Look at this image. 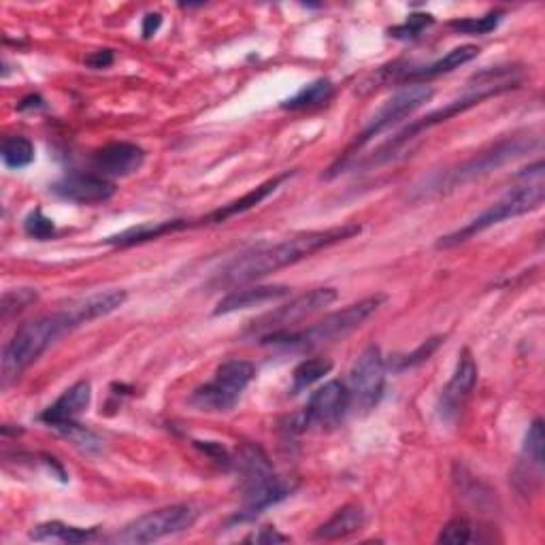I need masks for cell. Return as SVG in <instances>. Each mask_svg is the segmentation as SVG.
Here are the masks:
<instances>
[{"label": "cell", "mask_w": 545, "mask_h": 545, "mask_svg": "<svg viewBox=\"0 0 545 545\" xmlns=\"http://www.w3.org/2000/svg\"><path fill=\"white\" fill-rule=\"evenodd\" d=\"M73 328L75 324L62 309L22 324L3 350V367H0L3 388L15 382L30 365H35L60 337L71 333Z\"/></svg>", "instance_id": "2"}, {"label": "cell", "mask_w": 545, "mask_h": 545, "mask_svg": "<svg viewBox=\"0 0 545 545\" xmlns=\"http://www.w3.org/2000/svg\"><path fill=\"white\" fill-rule=\"evenodd\" d=\"M330 371H333V362L326 360V358H309V360H303L299 367L294 369L292 373V394H299L307 388H311L316 382H320V379L324 375H328Z\"/></svg>", "instance_id": "26"}, {"label": "cell", "mask_w": 545, "mask_h": 545, "mask_svg": "<svg viewBox=\"0 0 545 545\" xmlns=\"http://www.w3.org/2000/svg\"><path fill=\"white\" fill-rule=\"evenodd\" d=\"M337 296L339 294L335 288H316L311 292H305L301 296H296L290 303L269 311L267 316L254 320L247 333L258 335V339H262L264 335L279 333V330H292V326L311 318L313 313L333 305L337 301Z\"/></svg>", "instance_id": "10"}, {"label": "cell", "mask_w": 545, "mask_h": 545, "mask_svg": "<svg viewBox=\"0 0 545 545\" xmlns=\"http://www.w3.org/2000/svg\"><path fill=\"white\" fill-rule=\"evenodd\" d=\"M194 226L192 220H169V222H152V224H141L135 228H128L120 235H113L109 239H105V243L109 245H120V247H128V245H137V243H145L158 239L162 235L169 233H177V230H184Z\"/></svg>", "instance_id": "22"}, {"label": "cell", "mask_w": 545, "mask_h": 545, "mask_svg": "<svg viewBox=\"0 0 545 545\" xmlns=\"http://www.w3.org/2000/svg\"><path fill=\"white\" fill-rule=\"evenodd\" d=\"M435 24V18L431 13H411L409 18L401 24L390 28V37L409 41V39H418L426 28H431Z\"/></svg>", "instance_id": "30"}, {"label": "cell", "mask_w": 545, "mask_h": 545, "mask_svg": "<svg viewBox=\"0 0 545 545\" xmlns=\"http://www.w3.org/2000/svg\"><path fill=\"white\" fill-rule=\"evenodd\" d=\"M256 369L247 360H226L216 375L205 386L196 388L190 396V405L211 414H226L235 409L243 390L252 384Z\"/></svg>", "instance_id": "7"}, {"label": "cell", "mask_w": 545, "mask_h": 545, "mask_svg": "<svg viewBox=\"0 0 545 545\" xmlns=\"http://www.w3.org/2000/svg\"><path fill=\"white\" fill-rule=\"evenodd\" d=\"M196 518H198V511L192 505L160 507L126 524L118 535L111 537V541L122 543V545L154 543L164 537L188 531V528L194 526Z\"/></svg>", "instance_id": "8"}, {"label": "cell", "mask_w": 545, "mask_h": 545, "mask_svg": "<svg viewBox=\"0 0 545 545\" xmlns=\"http://www.w3.org/2000/svg\"><path fill=\"white\" fill-rule=\"evenodd\" d=\"M520 177L526 179L522 186L505 194L501 201L490 205L486 211H482L480 216L473 218L469 224L454 230V233H450V235L441 237L437 247H441V250H448V247H456L460 243H465V241L473 239L475 235L484 233V230L501 224L503 220L518 218V216H524V213H531V211L539 209L543 205V196H545L543 162L541 160L535 162L533 167L526 169V173H522Z\"/></svg>", "instance_id": "4"}, {"label": "cell", "mask_w": 545, "mask_h": 545, "mask_svg": "<svg viewBox=\"0 0 545 545\" xmlns=\"http://www.w3.org/2000/svg\"><path fill=\"white\" fill-rule=\"evenodd\" d=\"M386 360L377 345L358 356L350 371V394L352 401L365 411H371L379 405L386 390Z\"/></svg>", "instance_id": "11"}, {"label": "cell", "mask_w": 545, "mask_h": 545, "mask_svg": "<svg viewBox=\"0 0 545 545\" xmlns=\"http://www.w3.org/2000/svg\"><path fill=\"white\" fill-rule=\"evenodd\" d=\"M477 56H480V47H477V45H462V47L452 49V52H448L445 56H441L433 64L420 66V69H414V71H407L403 75V79H411V81L418 79V84H424V81H428V79L448 75V73L460 69L462 64L475 60Z\"/></svg>", "instance_id": "21"}, {"label": "cell", "mask_w": 545, "mask_h": 545, "mask_svg": "<svg viewBox=\"0 0 545 545\" xmlns=\"http://www.w3.org/2000/svg\"><path fill=\"white\" fill-rule=\"evenodd\" d=\"M39 301V292L35 288H15L7 290L0 301V313H3V322H9L13 316H18L26 307Z\"/></svg>", "instance_id": "28"}, {"label": "cell", "mask_w": 545, "mask_h": 545, "mask_svg": "<svg viewBox=\"0 0 545 545\" xmlns=\"http://www.w3.org/2000/svg\"><path fill=\"white\" fill-rule=\"evenodd\" d=\"M96 528H79L64 522H45L30 531V539L35 541H62V543H86L96 537Z\"/></svg>", "instance_id": "23"}, {"label": "cell", "mask_w": 545, "mask_h": 545, "mask_svg": "<svg viewBox=\"0 0 545 545\" xmlns=\"http://www.w3.org/2000/svg\"><path fill=\"white\" fill-rule=\"evenodd\" d=\"M54 194L69 203L96 205L105 203L115 194L113 181L98 173H69L54 184Z\"/></svg>", "instance_id": "13"}, {"label": "cell", "mask_w": 545, "mask_h": 545, "mask_svg": "<svg viewBox=\"0 0 545 545\" xmlns=\"http://www.w3.org/2000/svg\"><path fill=\"white\" fill-rule=\"evenodd\" d=\"M439 345H441V337L428 339L426 343L420 345V348H418L416 352H411V354H407V356H396V358H392L388 367H390L392 371H405V369H409V367H416V365H420V362H424V360L431 358L433 352L439 348Z\"/></svg>", "instance_id": "33"}, {"label": "cell", "mask_w": 545, "mask_h": 545, "mask_svg": "<svg viewBox=\"0 0 545 545\" xmlns=\"http://www.w3.org/2000/svg\"><path fill=\"white\" fill-rule=\"evenodd\" d=\"M475 384H477V365H475L473 356L465 350L460 354V360H458L452 379L441 392V399H439L441 420L454 422L458 418L460 409L469 399V394L473 392Z\"/></svg>", "instance_id": "14"}, {"label": "cell", "mask_w": 545, "mask_h": 545, "mask_svg": "<svg viewBox=\"0 0 545 545\" xmlns=\"http://www.w3.org/2000/svg\"><path fill=\"white\" fill-rule=\"evenodd\" d=\"M292 175H294V173L286 171V173L277 175V177H273V179H269V181H264V184H260L258 188H254V190H250L247 194H243L241 198H237V201L228 203V205L220 207L218 211L209 213L207 218H203L201 224H222V222H226V220H230V218L241 216V213L250 211V209H254L256 205H260V203L264 201V198H269V196H271L279 186H282L286 179H290Z\"/></svg>", "instance_id": "19"}, {"label": "cell", "mask_w": 545, "mask_h": 545, "mask_svg": "<svg viewBox=\"0 0 545 545\" xmlns=\"http://www.w3.org/2000/svg\"><path fill=\"white\" fill-rule=\"evenodd\" d=\"M128 299L124 290H105V292H94L88 296H81V299L69 301L62 311L71 318V322L77 326L94 322L98 318H105L115 309H120Z\"/></svg>", "instance_id": "17"}, {"label": "cell", "mask_w": 545, "mask_h": 545, "mask_svg": "<svg viewBox=\"0 0 545 545\" xmlns=\"http://www.w3.org/2000/svg\"><path fill=\"white\" fill-rule=\"evenodd\" d=\"M352 405L350 388L339 379L326 382L309 396L307 407L301 416V426H335L339 424Z\"/></svg>", "instance_id": "12"}, {"label": "cell", "mask_w": 545, "mask_h": 545, "mask_svg": "<svg viewBox=\"0 0 545 545\" xmlns=\"http://www.w3.org/2000/svg\"><path fill=\"white\" fill-rule=\"evenodd\" d=\"M3 162L7 169L22 171L35 162V145L26 137H7L3 141V150H0Z\"/></svg>", "instance_id": "25"}, {"label": "cell", "mask_w": 545, "mask_h": 545, "mask_svg": "<svg viewBox=\"0 0 545 545\" xmlns=\"http://www.w3.org/2000/svg\"><path fill=\"white\" fill-rule=\"evenodd\" d=\"M543 448H545V435H543V422L537 418L531 426H528V433L524 439V458L535 465L539 471L543 467Z\"/></svg>", "instance_id": "31"}, {"label": "cell", "mask_w": 545, "mask_h": 545, "mask_svg": "<svg viewBox=\"0 0 545 545\" xmlns=\"http://www.w3.org/2000/svg\"><path fill=\"white\" fill-rule=\"evenodd\" d=\"M539 145V139L535 137H511L505 139L501 143H497L494 147H490L488 152L477 154L469 160H465L458 167L445 171L443 175L433 177L428 184L420 190L422 196H433V194H448L460 186L469 184V181L480 179L492 171H497L501 167H505L507 162L516 160L520 156H524L526 152L535 150Z\"/></svg>", "instance_id": "6"}, {"label": "cell", "mask_w": 545, "mask_h": 545, "mask_svg": "<svg viewBox=\"0 0 545 545\" xmlns=\"http://www.w3.org/2000/svg\"><path fill=\"white\" fill-rule=\"evenodd\" d=\"M360 230V224H343L326 230H311V233L296 235L275 245L258 247V250L245 252L230 262L222 271L220 279L224 284L254 282V279L292 267V264L309 258L311 254L324 250V247L348 241L360 235Z\"/></svg>", "instance_id": "1"}, {"label": "cell", "mask_w": 545, "mask_h": 545, "mask_svg": "<svg viewBox=\"0 0 545 545\" xmlns=\"http://www.w3.org/2000/svg\"><path fill=\"white\" fill-rule=\"evenodd\" d=\"M58 433L62 437L69 439L73 445H77L79 450H84V452H98V450H103V439L98 437L96 433L88 431L86 426H81L79 422H71V424H64L58 428Z\"/></svg>", "instance_id": "29"}, {"label": "cell", "mask_w": 545, "mask_h": 545, "mask_svg": "<svg viewBox=\"0 0 545 545\" xmlns=\"http://www.w3.org/2000/svg\"><path fill=\"white\" fill-rule=\"evenodd\" d=\"M365 522H367V518H365V511H362V507L343 505L318 528L316 539L337 541V539L352 537V535L362 531Z\"/></svg>", "instance_id": "20"}, {"label": "cell", "mask_w": 545, "mask_h": 545, "mask_svg": "<svg viewBox=\"0 0 545 545\" xmlns=\"http://www.w3.org/2000/svg\"><path fill=\"white\" fill-rule=\"evenodd\" d=\"M235 462L243 490V505L237 516L239 522L254 520L262 511L290 497L292 486L275 475L267 454L256 445H245Z\"/></svg>", "instance_id": "5"}, {"label": "cell", "mask_w": 545, "mask_h": 545, "mask_svg": "<svg viewBox=\"0 0 545 545\" xmlns=\"http://www.w3.org/2000/svg\"><path fill=\"white\" fill-rule=\"evenodd\" d=\"M160 26H162V15L160 13H147L143 18V26H141L143 39H152L156 32L160 30Z\"/></svg>", "instance_id": "36"}, {"label": "cell", "mask_w": 545, "mask_h": 545, "mask_svg": "<svg viewBox=\"0 0 545 545\" xmlns=\"http://www.w3.org/2000/svg\"><path fill=\"white\" fill-rule=\"evenodd\" d=\"M433 96H435V90L431 86H426V84H409L407 88H403V90L396 92L394 96H390L388 101L377 109V113L369 120L365 130H362L360 135L356 137V141L352 143V152L360 150V147H365L377 135H382L384 130H388L394 124H399L401 120H405L407 115L418 111L422 105H426L428 101H431ZM352 152L345 154V158H350Z\"/></svg>", "instance_id": "9"}, {"label": "cell", "mask_w": 545, "mask_h": 545, "mask_svg": "<svg viewBox=\"0 0 545 545\" xmlns=\"http://www.w3.org/2000/svg\"><path fill=\"white\" fill-rule=\"evenodd\" d=\"M386 296L375 294L369 299H362L354 305H348L341 311L330 313L318 324H311L303 330H279V333L264 335L260 339V345H273V348H284V350H313L320 348L324 343L337 341L348 337L358 326L365 324L373 313L382 307Z\"/></svg>", "instance_id": "3"}, {"label": "cell", "mask_w": 545, "mask_h": 545, "mask_svg": "<svg viewBox=\"0 0 545 545\" xmlns=\"http://www.w3.org/2000/svg\"><path fill=\"white\" fill-rule=\"evenodd\" d=\"M335 96V86L330 79H316L311 84L303 86L299 92H296L288 101H284V109L288 111H305V109H316L326 105L330 98Z\"/></svg>", "instance_id": "24"}, {"label": "cell", "mask_w": 545, "mask_h": 545, "mask_svg": "<svg viewBox=\"0 0 545 545\" xmlns=\"http://www.w3.org/2000/svg\"><path fill=\"white\" fill-rule=\"evenodd\" d=\"M24 228H26L28 237L39 239V241H47V239L56 237V224L49 218H45L41 209H35V211L28 213V218L24 220Z\"/></svg>", "instance_id": "34"}, {"label": "cell", "mask_w": 545, "mask_h": 545, "mask_svg": "<svg viewBox=\"0 0 545 545\" xmlns=\"http://www.w3.org/2000/svg\"><path fill=\"white\" fill-rule=\"evenodd\" d=\"M473 524L465 518H458V520H452L445 524L441 528V533L437 537L439 543H450V545H465V543H471L475 541L473 537Z\"/></svg>", "instance_id": "32"}, {"label": "cell", "mask_w": 545, "mask_h": 545, "mask_svg": "<svg viewBox=\"0 0 545 545\" xmlns=\"http://www.w3.org/2000/svg\"><path fill=\"white\" fill-rule=\"evenodd\" d=\"M39 107H43V98L37 96V94L26 96L24 101L20 103V111H26V109H39Z\"/></svg>", "instance_id": "38"}, {"label": "cell", "mask_w": 545, "mask_h": 545, "mask_svg": "<svg viewBox=\"0 0 545 545\" xmlns=\"http://www.w3.org/2000/svg\"><path fill=\"white\" fill-rule=\"evenodd\" d=\"M503 11H488L482 18H462V20H452L450 28L456 30L458 35H471V37H482L488 35V32L497 30L499 24L503 22Z\"/></svg>", "instance_id": "27"}, {"label": "cell", "mask_w": 545, "mask_h": 545, "mask_svg": "<svg viewBox=\"0 0 545 545\" xmlns=\"http://www.w3.org/2000/svg\"><path fill=\"white\" fill-rule=\"evenodd\" d=\"M247 541H252V543H284V541H288V537L279 535L275 528H260L258 533H254L252 537H247Z\"/></svg>", "instance_id": "35"}, {"label": "cell", "mask_w": 545, "mask_h": 545, "mask_svg": "<svg viewBox=\"0 0 545 545\" xmlns=\"http://www.w3.org/2000/svg\"><path fill=\"white\" fill-rule=\"evenodd\" d=\"M90 401H92V386L90 382H86V379H81V382L73 384L69 390H64L60 394V399L43 411V414L39 416V422L58 431V428L64 424L77 422V418L90 407Z\"/></svg>", "instance_id": "16"}, {"label": "cell", "mask_w": 545, "mask_h": 545, "mask_svg": "<svg viewBox=\"0 0 545 545\" xmlns=\"http://www.w3.org/2000/svg\"><path fill=\"white\" fill-rule=\"evenodd\" d=\"M290 294V288L286 286H256V288H241L228 292L224 299L218 303L213 316H228V313H235L241 309H250V307H260L273 301L284 299V296Z\"/></svg>", "instance_id": "18"}, {"label": "cell", "mask_w": 545, "mask_h": 545, "mask_svg": "<svg viewBox=\"0 0 545 545\" xmlns=\"http://www.w3.org/2000/svg\"><path fill=\"white\" fill-rule=\"evenodd\" d=\"M143 162H145L143 147L128 141L109 143L92 156L94 173L107 179H118L137 173L143 167Z\"/></svg>", "instance_id": "15"}, {"label": "cell", "mask_w": 545, "mask_h": 545, "mask_svg": "<svg viewBox=\"0 0 545 545\" xmlns=\"http://www.w3.org/2000/svg\"><path fill=\"white\" fill-rule=\"evenodd\" d=\"M86 62L92 66V69H107V66L113 64V52H111V49H103V52H94L92 56L86 58Z\"/></svg>", "instance_id": "37"}]
</instances>
